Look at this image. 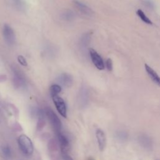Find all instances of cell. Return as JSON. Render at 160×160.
<instances>
[{
    "mask_svg": "<svg viewBox=\"0 0 160 160\" xmlns=\"http://www.w3.org/2000/svg\"><path fill=\"white\" fill-rule=\"evenodd\" d=\"M49 148L51 149V150H56V148H57V143L56 142L52 139L49 143Z\"/></svg>",
    "mask_w": 160,
    "mask_h": 160,
    "instance_id": "obj_19",
    "label": "cell"
},
{
    "mask_svg": "<svg viewBox=\"0 0 160 160\" xmlns=\"http://www.w3.org/2000/svg\"><path fill=\"white\" fill-rule=\"evenodd\" d=\"M144 68L147 74H148L149 77L151 79V80L158 86L160 87V77L156 73V72L147 64H144Z\"/></svg>",
    "mask_w": 160,
    "mask_h": 160,
    "instance_id": "obj_9",
    "label": "cell"
},
{
    "mask_svg": "<svg viewBox=\"0 0 160 160\" xmlns=\"http://www.w3.org/2000/svg\"><path fill=\"white\" fill-rule=\"evenodd\" d=\"M44 111L54 132L56 133L60 132L62 128V124L56 114L49 108H46Z\"/></svg>",
    "mask_w": 160,
    "mask_h": 160,
    "instance_id": "obj_2",
    "label": "cell"
},
{
    "mask_svg": "<svg viewBox=\"0 0 160 160\" xmlns=\"http://www.w3.org/2000/svg\"><path fill=\"white\" fill-rule=\"evenodd\" d=\"M12 70L14 73L13 78V84L15 88H19L23 87L25 84V79L22 74V72L20 71L16 67H12Z\"/></svg>",
    "mask_w": 160,
    "mask_h": 160,
    "instance_id": "obj_4",
    "label": "cell"
},
{
    "mask_svg": "<svg viewBox=\"0 0 160 160\" xmlns=\"http://www.w3.org/2000/svg\"><path fill=\"white\" fill-rule=\"evenodd\" d=\"M140 141L141 142L143 146H144L145 147H149L151 144V140L149 139V138H148L147 136H141L140 138Z\"/></svg>",
    "mask_w": 160,
    "mask_h": 160,
    "instance_id": "obj_16",
    "label": "cell"
},
{
    "mask_svg": "<svg viewBox=\"0 0 160 160\" xmlns=\"http://www.w3.org/2000/svg\"><path fill=\"white\" fill-rule=\"evenodd\" d=\"M62 156L63 160H73L72 158L68 155L67 153H62Z\"/></svg>",
    "mask_w": 160,
    "mask_h": 160,
    "instance_id": "obj_20",
    "label": "cell"
},
{
    "mask_svg": "<svg viewBox=\"0 0 160 160\" xmlns=\"http://www.w3.org/2000/svg\"><path fill=\"white\" fill-rule=\"evenodd\" d=\"M58 138V141L59 142L62 153H66V151L69 146V139L67 136L62 134L61 131L59 132L56 133Z\"/></svg>",
    "mask_w": 160,
    "mask_h": 160,
    "instance_id": "obj_7",
    "label": "cell"
},
{
    "mask_svg": "<svg viewBox=\"0 0 160 160\" xmlns=\"http://www.w3.org/2000/svg\"><path fill=\"white\" fill-rule=\"evenodd\" d=\"M2 34L4 39L8 44H12L15 41V34L12 28L8 24H4Z\"/></svg>",
    "mask_w": 160,
    "mask_h": 160,
    "instance_id": "obj_6",
    "label": "cell"
},
{
    "mask_svg": "<svg viewBox=\"0 0 160 160\" xmlns=\"http://www.w3.org/2000/svg\"><path fill=\"white\" fill-rule=\"evenodd\" d=\"M18 61L19 62V64L23 66H26L28 65L26 59L21 55H19L18 56Z\"/></svg>",
    "mask_w": 160,
    "mask_h": 160,
    "instance_id": "obj_17",
    "label": "cell"
},
{
    "mask_svg": "<svg viewBox=\"0 0 160 160\" xmlns=\"http://www.w3.org/2000/svg\"><path fill=\"white\" fill-rule=\"evenodd\" d=\"M106 66L107 69L109 71H112V61L111 59H110V58L107 59V60L106 61Z\"/></svg>",
    "mask_w": 160,
    "mask_h": 160,
    "instance_id": "obj_18",
    "label": "cell"
},
{
    "mask_svg": "<svg viewBox=\"0 0 160 160\" xmlns=\"http://www.w3.org/2000/svg\"><path fill=\"white\" fill-rule=\"evenodd\" d=\"M18 144L23 154L30 156L33 153V144L31 139L25 134L20 135L18 138Z\"/></svg>",
    "mask_w": 160,
    "mask_h": 160,
    "instance_id": "obj_1",
    "label": "cell"
},
{
    "mask_svg": "<svg viewBox=\"0 0 160 160\" xmlns=\"http://www.w3.org/2000/svg\"><path fill=\"white\" fill-rule=\"evenodd\" d=\"M6 79V76L5 75H0V82L4 81Z\"/></svg>",
    "mask_w": 160,
    "mask_h": 160,
    "instance_id": "obj_21",
    "label": "cell"
},
{
    "mask_svg": "<svg viewBox=\"0 0 160 160\" xmlns=\"http://www.w3.org/2000/svg\"><path fill=\"white\" fill-rule=\"evenodd\" d=\"M1 151L3 154V156L6 158H9L11 157V155H12L11 149L8 145L3 146L1 148Z\"/></svg>",
    "mask_w": 160,
    "mask_h": 160,
    "instance_id": "obj_14",
    "label": "cell"
},
{
    "mask_svg": "<svg viewBox=\"0 0 160 160\" xmlns=\"http://www.w3.org/2000/svg\"><path fill=\"white\" fill-rule=\"evenodd\" d=\"M52 101L54 102L55 107H56V109L58 110V112L63 118H66L67 116L66 106V104H65L64 100L61 97H59L58 95L52 96Z\"/></svg>",
    "mask_w": 160,
    "mask_h": 160,
    "instance_id": "obj_3",
    "label": "cell"
},
{
    "mask_svg": "<svg viewBox=\"0 0 160 160\" xmlns=\"http://www.w3.org/2000/svg\"><path fill=\"white\" fill-rule=\"evenodd\" d=\"M96 136L100 151H103L106 144V138L104 132L101 129H97L96 131Z\"/></svg>",
    "mask_w": 160,
    "mask_h": 160,
    "instance_id": "obj_8",
    "label": "cell"
},
{
    "mask_svg": "<svg viewBox=\"0 0 160 160\" xmlns=\"http://www.w3.org/2000/svg\"><path fill=\"white\" fill-rule=\"evenodd\" d=\"M61 91V88L58 84H52L50 87V93H51V97L58 95Z\"/></svg>",
    "mask_w": 160,
    "mask_h": 160,
    "instance_id": "obj_13",
    "label": "cell"
},
{
    "mask_svg": "<svg viewBox=\"0 0 160 160\" xmlns=\"http://www.w3.org/2000/svg\"><path fill=\"white\" fill-rule=\"evenodd\" d=\"M61 16L63 19L66 20V21H69V20H71L73 19L74 13H73V12H72L69 10H68V11L62 12L61 14Z\"/></svg>",
    "mask_w": 160,
    "mask_h": 160,
    "instance_id": "obj_15",
    "label": "cell"
},
{
    "mask_svg": "<svg viewBox=\"0 0 160 160\" xmlns=\"http://www.w3.org/2000/svg\"><path fill=\"white\" fill-rule=\"evenodd\" d=\"M89 54L92 62H93L94 65L96 67V68L99 70L104 69V63L100 55L94 49L92 48L89 49Z\"/></svg>",
    "mask_w": 160,
    "mask_h": 160,
    "instance_id": "obj_5",
    "label": "cell"
},
{
    "mask_svg": "<svg viewBox=\"0 0 160 160\" xmlns=\"http://www.w3.org/2000/svg\"><path fill=\"white\" fill-rule=\"evenodd\" d=\"M136 14L143 22L148 24H152V21L148 18V16L144 13V12L141 9H138L136 11Z\"/></svg>",
    "mask_w": 160,
    "mask_h": 160,
    "instance_id": "obj_12",
    "label": "cell"
},
{
    "mask_svg": "<svg viewBox=\"0 0 160 160\" xmlns=\"http://www.w3.org/2000/svg\"><path fill=\"white\" fill-rule=\"evenodd\" d=\"M59 81L63 86L69 87L72 84V77L68 73H62L59 76Z\"/></svg>",
    "mask_w": 160,
    "mask_h": 160,
    "instance_id": "obj_10",
    "label": "cell"
},
{
    "mask_svg": "<svg viewBox=\"0 0 160 160\" xmlns=\"http://www.w3.org/2000/svg\"><path fill=\"white\" fill-rule=\"evenodd\" d=\"M74 3L76 6V7L81 12H82L83 14H87V15H90L92 13V10L89 8L87 6H86L85 4L78 1H74Z\"/></svg>",
    "mask_w": 160,
    "mask_h": 160,
    "instance_id": "obj_11",
    "label": "cell"
}]
</instances>
